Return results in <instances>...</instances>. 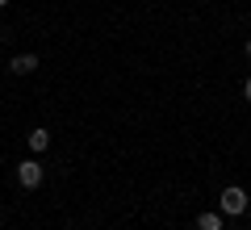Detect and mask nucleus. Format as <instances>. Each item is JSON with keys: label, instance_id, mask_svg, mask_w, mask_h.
Here are the masks:
<instances>
[{"label": "nucleus", "instance_id": "nucleus-1", "mask_svg": "<svg viewBox=\"0 0 251 230\" xmlns=\"http://www.w3.org/2000/svg\"><path fill=\"white\" fill-rule=\"evenodd\" d=\"M218 209L226 213V218H239V213H247V193L243 188H222V197H218Z\"/></svg>", "mask_w": 251, "mask_h": 230}, {"label": "nucleus", "instance_id": "nucleus-2", "mask_svg": "<svg viewBox=\"0 0 251 230\" xmlns=\"http://www.w3.org/2000/svg\"><path fill=\"white\" fill-rule=\"evenodd\" d=\"M42 176H46V172H42V163H38V159H25L17 168V184L21 188H38V184H42Z\"/></svg>", "mask_w": 251, "mask_h": 230}, {"label": "nucleus", "instance_id": "nucleus-3", "mask_svg": "<svg viewBox=\"0 0 251 230\" xmlns=\"http://www.w3.org/2000/svg\"><path fill=\"white\" fill-rule=\"evenodd\" d=\"M9 71H13V76H29V71H38V54H13Z\"/></svg>", "mask_w": 251, "mask_h": 230}, {"label": "nucleus", "instance_id": "nucleus-4", "mask_svg": "<svg viewBox=\"0 0 251 230\" xmlns=\"http://www.w3.org/2000/svg\"><path fill=\"white\" fill-rule=\"evenodd\" d=\"M46 147H50V130H29V151H38V155H42Z\"/></svg>", "mask_w": 251, "mask_h": 230}, {"label": "nucleus", "instance_id": "nucleus-5", "mask_svg": "<svg viewBox=\"0 0 251 230\" xmlns=\"http://www.w3.org/2000/svg\"><path fill=\"white\" fill-rule=\"evenodd\" d=\"M197 230H222V213H201V218H197Z\"/></svg>", "mask_w": 251, "mask_h": 230}, {"label": "nucleus", "instance_id": "nucleus-6", "mask_svg": "<svg viewBox=\"0 0 251 230\" xmlns=\"http://www.w3.org/2000/svg\"><path fill=\"white\" fill-rule=\"evenodd\" d=\"M243 97L251 101V76H247V80H243Z\"/></svg>", "mask_w": 251, "mask_h": 230}, {"label": "nucleus", "instance_id": "nucleus-7", "mask_svg": "<svg viewBox=\"0 0 251 230\" xmlns=\"http://www.w3.org/2000/svg\"><path fill=\"white\" fill-rule=\"evenodd\" d=\"M247 59H251V42H247Z\"/></svg>", "mask_w": 251, "mask_h": 230}, {"label": "nucleus", "instance_id": "nucleus-8", "mask_svg": "<svg viewBox=\"0 0 251 230\" xmlns=\"http://www.w3.org/2000/svg\"><path fill=\"white\" fill-rule=\"evenodd\" d=\"M4 4H9V0H0V9H4Z\"/></svg>", "mask_w": 251, "mask_h": 230}]
</instances>
